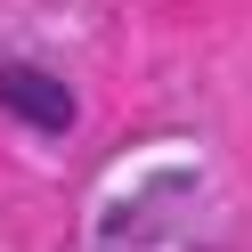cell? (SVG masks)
<instances>
[{
	"label": "cell",
	"mask_w": 252,
	"mask_h": 252,
	"mask_svg": "<svg viewBox=\"0 0 252 252\" xmlns=\"http://www.w3.org/2000/svg\"><path fill=\"white\" fill-rule=\"evenodd\" d=\"M0 106H8V114L17 122H33V130H73V90L65 82H49V73L41 65H17V57H8V65H0Z\"/></svg>",
	"instance_id": "6da1fadb"
}]
</instances>
